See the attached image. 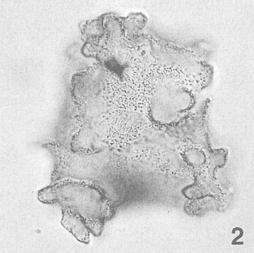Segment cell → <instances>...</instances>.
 I'll return each instance as SVG.
<instances>
[{
	"label": "cell",
	"instance_id": "6da1fadb",
	"mask_svg": "<svg viewBox=\"0 0 254 253\" xmlns=\"http://www.w3.org/2000/svg\"><path fill=\"white\" fill-rule=\"evenodd\" d=\"M39 200L59 203L85 220L93 234L101 235L105 222L114 214L111 200L104 191L95 185L68 182L55 184L39 191Z\"/></svg>",
	"mask_w": 254,
	"mask_h": 253
},
{
	"label": "cell",
	"instance_id": "7a4b0ae2",
	"mask_svg": "<svg viewBox=\"0 0 254 253\" xmlns=\"http://www.w3.org/2000/svg\"><path fill=\"white\" fill-rule=\"evenodd\" d=\"M63 218L62 224L79 241L88 243L90 231L85 221L78 214L67 208H62Z\"/></svg>",
	"mask_w": 254,
	"mask_h": 253
}]
</instances>
